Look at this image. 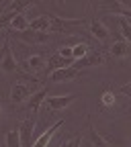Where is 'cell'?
Wrapping results in <instances>:
<instances>
[{
    "label": "cell",
    "mask_w": 131,
    "mask_h": 147,
    "mask_svg": "<svg viewBox=\"0 0 131 147\" xmlns=\"http://www.w3.org/2000/svg\"><path fill=\"white\" fill-rule=\"evenodd\" d=\"M4 145L6 147H23V139H21V131L18 129H10L4 135Z\"/></svg>",
    "instance_id": "17"
},
{
    "label": "cell",
    "mask_w": 131,
    "mask_h": 147,
    "mask_svg": "<svg viewBox=\"0 0 131 147\" xmlns=\"http://www.w3.org/2000/svg\"><path fill=\"white\" fill-rule=\"evenodd\" d=\"M55 4H58V6H62V4H64V0H55Z\"/></svg>",
    "instance_id": "27"
},
{
    "label": "cell",
    "mask_w": 131,
    "mask_h": 147,
    "mask_svg": "<svg viewBox=\"0 0 131 147\" xmlns=\"http://www.w3.org/2000/svg\"><path fill=\"white\" fill-rule=\"evenodd\" d=\"M47 96H49V90H47V88H39V90H37L35 94L25 102V108L29 110V113L37 115V113H39V108H41V104L45 102V98H47Z\"/></svg>",
    "instance_id": "12"
},
{
    "label": "cell",
    "mask_w": 131,
    "mask_h": 147,
    "mask_svg": "<svg viewBox=\"0 0 131 147\" xmlns=\"http://www.w3.org/2000/svg\"><path fill=\"white\" fill-rule=\"evenodd\" d=\"M31 4H37V0H10L6 6H2V12H23Z\"/></svg>",
    "instance_id": "15"
},
{
    "label": "cell",
    "mask_w": 131,
    "mask_h": 147,
    "mask_svg": "<svg viewBox=\"0 0 131 147\" xmlns=\"http://www.w3.org/2000/svg\"><path fill=\"white\" fill-rule=\"evenodd\" d=\"M82 145V135H72L70 139H66L60 147H80Z\"/></svg>",
    "instance_id": "22"
},
{
    "label": "cell",
    "mask_w": 131,
    "mask_h": 147,
    "mask_svg": "<svg viewBox=\"0 0 131 147\" xmlns=\"http://www.w3.org/2000/svg\"><path fill=\"white\" fill-rule=\"evenodd\" d=\"M117 92H119V94H125V96H127V98L131 100V82H127L125 86H121V88H119ZM129 108H131V106H129Z\"/></svg>",
    "instance_id": "25"
},
{
    "label": "cell",
    "mask_w": 131,
    "mask_h": 147,
    "mask_svg": "<svg viewBox=\"0 0 131 147\" xmlns=\"http://www.w3.org/2000/svg\"><path fill=\"white\" fill-rule=\"evenodd\" d=\"M121 2H123V6H125V8H129V10H131V0H121Z\"/></svg>",
    "instance_id": "26"
},
{
    "label": "cell",
    "mask_w": 131,
    "mask_h": 147,
    "mask_svg": "<svg viewBox=\"0 0 131 147\" xmlns=\"http://www.w3.org/2000/svg\"><path fill=\"white\" fill-rule=\"evenodd\" d=\"M88 137H90L92 147H113V145H109V143L105 141V137H100L94 129H92V125H88Z\"/></svg>",
    "instance_id": "19"
},
{
    "label": "cell",
    "mask_w": 131,
    "mask_h": 147,
    "mask_svg": "<svg viewBox=\"0 0 131 147\" xmlns=\"http://www.w3.org/2000/svg\"><path fill=\"white\" fill-rule=\"evenodd\" d=\"M78 100V94H68V96H49L45 98V106L49 110H64L68 108L72 102Z\"/></svg>",
    "instance_id": "10"
},
{
    "label": "cell",
    "mask_w": 131,
    "mask_h": 147,
    "mask_svg": "<svg viewBox=\"0 0 131 147\" xmlns=\"http://www.w3.org/2000/svg\"><path fill=\"white\" fill-rule=\"evenodd\" d=\"M119 31L123 35V39L131 43V21H129V18H125V16L119 18Z\"/></svg>",
    "instance_id": "20"
},
{
    "label": "cell",
    "mask_w": 131,
    "mask_h": 147,
    "mask_svg": "<svg viewBox=\"0 0 131 147\" xmlns=\"http://www.w3.org/2000/svg\"><path fill=\"white\" fill-rule=\"evenodd\" d=\"M58 53H60V55H64V57H72V59H74V47H70V45L60 47V49H58Z\"/></svg>",
    "instance_id": "24"
},
{
    "label": "cell",
    "mask_w": 131,
    "mask_h": 147,
    "mask_svg": "<svg viewBox=\"0 0 131 147\" xmlns=\"http://www.w3.org/2000/svg\"><path fill=\"white\" fill-rule=\"evenodd\" d=\"M29 27H31V23L27 21V14H25V12H16L14 18L10 21V25H8L10 31H25V29H29Z\"/></svg>",
    "instance_id": "16"
},
{
    "label": "cell",
    "mask_w": 131,
    "mask_h": 147,
    "mask_svg": "<svg viewBox=\"0 0 131 147\" xmlns=\"http://www.w3.org/2000/svg\"><path fill=\"white\" fill-rule=\"evenodd\" d=\"M105 61H107V53H105V51H100V49H90L84 57H80V59L74 61V67L82 69V67H92V65H105Z\"/></svg>",
    "instance_id": "7"
},
{
    "label": "cell",
    "mask_w": 131,
    "mask_h": 147,
    "mask_svg": "<svg viewBox=\"0 0 131 147\" xmlns=\"http://www.w3.org/2000/svg\"><path fill=\"white\" fill-rule=\"evenodd\" d=\"M88 51H90V45H88V43H84V41L76 43V45H74V59L84 57V55H86Z\"/></svg>",
    "instance_id": "21"
},
{
    "label": "cell",
    "mask_w": 131,
    "mask_h": 147,
    "mask_svg": "<svg viewBox=\"0 0 131 147\" xmlns=\"http://www.w3.org/2000/svg\"><path fill=\"white\" fill-rule=\"evenodd\" d=\"M0 69L4 74H18L21 71V63L16 61L14 53L10 49V37L4 31V43H2V57H0Z\"/></svg>",
    "instance_id": "4"
},
{
    "label": "cell",
    "mask_w": 131,
    "mask_h": 147,
    "mask_svg": "<svg viewBox=\"0 0 131 147\" xmlns=\"http://www.w3.org/2000/svg\"><path fill=\"white\" fill-rule=\"evenodd\" d=\"M107 53L111 57H127V55H131V43L125 39H115Z\"/></svg>",
    "instance_id": "13"
},
{
    "label": "cell",
    "mask_w": 131,
    "mask_h": 147,
    "mask_svg": "<svg viewBox=\"0 0 131 147\" xmlns=\"http://www.w3.org/2000/svg\"><path fill=\"white\" fill-rule=\"evenodd\" d=\"M100 102H102L105 106H111V104H115V92H111V90L102 92V96H100Z\"/></svg>",
    "instance_id": "23"
},
{
    "label": "cell",
    "mask_w": 131,
    "mask_h": 147,
    "mask_svg": "<svg viewBox=\"0 0 131 147\" xmlns=\"http://www.w3.org/2000/svg\"><path fill=\"white\" fill-rule=\"evenodd\" d=\"M84 18H64L49 14V33L55 35H78V29L84 27Z\"/></svg>",
    "instance_id": "2"
},
{
    "label": "cell",
    "mask_w": 131,
    "mask_h": 147,
    "mask_svg": "<svg viewBox=\"0 0 131 147\" xmlns=\"http://www.w3.org/2000/svg\"><path fill=\"white\" fill-rule=\"evenodd\" d=\"M88 33L94 37L98 43H109V39H111V33H109V29L105 27V23L100 18H90L88 21Z\"/></svg>",
    "instance_id": "9"
},
{
    "label": "cell",
    "mask_w": 131,
    "mask_h": 147,
    "mask_svg": "<svg viewBox=\"0 0 131 147\" xmlns=\"http://www.w3.org/2000/svg\"><path fill=\"white\" fill-rule=\"evenodd\" d=\"M31 29L49 33V14H39L37 18H33V21H31Z\"/></svg>",
    "instance_id": "18"
},
{
    "label": "cell",
    "mask_w": 131,
    "mask_h": 147,
    "mask_svg": "<svg viewBox=\"0 0 131 147\" xmlns=\"http://www.w3.org/2000/svg\"><path fill=\"white\" fill-rule=\"evenodd\" d=\"M74 61L76 59H72V57H64V55H60L58 51L51 53L49 57H47V67H45V74L49 76V74L53 69H60V67H68V65H74Z\"/></svg>",
    "instance_id": "11"
},
{
    "label": "cell",
    "mask_w": 131,
    "mask_h": 147,
    "mask_svg": "<svg viewBox=\"0 0 131 147\" xmlns=\"http://www.w3.org/2000/svg\"><path fill=\"white\" fill-rule=\"evenodd\" d=\"M41 82L39 80H21V82H14L12 88H10V94H8V102L12 106H18V104H25L33 94H35V88L39 86Z\"/></svg>",
    "instance_id": "1"
},
{
    "label": "cell",
    "mask_w": 131,
    "mask_h": 147,
    "mask_svg": "<svg viewBox=\"0 0 131 147\" xmlns=\"http://www.w3.org/2000/svg\"><path fill=\"white\" fill-rule=\"evenodd\" d=\"M82 78V69L74 67V65H68V67H60V69H53L49 76H47V82H70V80H78Z\"/></svg>",
    "instance_id": "6"
},
{
    "label": "cell",
    "mask_w": 131,
    "mask_h": 147,
    "mask_svg": "<svg viewBox=\"0 0 131 147\" xmlns=\"http://www.w3.org/2000/svg\"><path fill=\"white\" fill-rule=\"evenodd\" d=\"M10 39H16L21 43H27V45H45L51 41V33H45V31H35V29H25V31H10L6 29Z\"/></svg>",
    "instance_id": "3"
},
{
    "label": "cell",
    "mask_w": 131,
    "mask_h": 147,
    "mask_svg": "<svg viewBox=\"0 0 131 147\" xmlns=\"http://www.w3.org/2000/svg\"><path fill=\"white\" fill-rule=\"evenodd\" d=\"M18 131H21V139H23V147H33V131H35V115L29 113V117L25 121H21L18 125Z\"/></svg>",
    "instance_id": "8"
},
{
    "label": "cell",
    "mask_w": 131,
    "mask_h": 147,
    "mask_svg": "<svg viewBox=\"0 0 131 147\" xmlns=\"http://www.w3.org/2000/svg\"><path fill=\"white\" fill-rule=\"evenodd\" d=\"M0 14H2V8H0Z\"/></svg>",
    "instance_id": "29"
},
{
    "label": "cell",
    "mask_w": 131,
    "mask_h": 147,
    "mask_svg": "<svg viewBox=\"0 0 131 147\" xmlns=\"http://www.w3.org/2000/svg\"><path fill=\"white\" fill-rule=\"evenodd\" d=\"M62 125H64V121H62V119H60V121H55V123H53V125L47 129V131H45V133H43L39 139H35L33 147H47V145H49V141H51V137L55 135V131H58V129H60Z\"/></svg>",
    "instance_id": "14"
},
{
    "label": "cell",
    "mask_w": 131,
    "mask_h": 147,
    "mask_svg": "<svg viewBox=\"0 0 131 147\" xmlns=\"http://www.w3.org/2000/svg\"><path fill=\"white\" fill-rule=\"evenodd\" d=\"M0 115H2V106H0Z\"/></svg>",
    "instance_id": "28"
},
{
    "label": "cell",
    "mask_w": 131,
    "mask_h": 147,
    "mask_svg": "<svg viewBox=\"0 0 131 147\" xmlns=\"http://www.w3.org/2000/svg\"><path fill=\"white\" fill-rule=\"evenodd\" d=\"M47 67V57L41 53H35V55H29V57L21 63V71L25 74H31V76H37V74L45 71Z\"/></svg>",
    "instance_id": "5"
}]
</instances>
